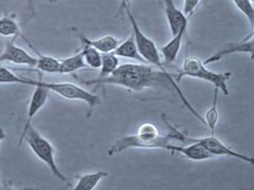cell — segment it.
<instances>
[{
	"label": "cell",
	"instance_id": "6da1fadb",
	"mask_svg": "<svg viewBox=\"0 0 254 190\" xmlns=\"http://www.w3.org/2000/svg\"><path fill=\"white\" fill-rule=\"evenodd\" d=\"M74 78L87 86L115 85L119 87H123V88L133 92H141L145 89L160 86L161 84L169 85L177 92L180 99L184 102V105L187 107L190 112L192 113L200 123L205 125L203 117L197 112L192 105H190V102L187 98L185 93L180 89L178 83L173 78L172 74H165L162 71L158 70L155 67L147 66L146 63L139 62L119 65V67L109 76L103 78L98 77L94 79H90V81H86V79L78 78L75 75Z\"/></svg>",
	"mask_w": 254,
	"mask_h": 190
},
{
	"label": "cell",
	"instance_id": "7a4b0ae2",
	"mask_svg": "<svg viewBox=\"0 0 254 190\" xmlns=\"http://www.w3.org/2000/svg\"><path fill=\"white\" fill-rule=\"evenodd\" d=\"M171 132L168 134H161L157 126L152 123H143L139 126L136 134L126 136L115 142V144L108 149V155L122 153L128 149L144 148V149H164L173 142H179L182 144V133L178 129L174 128L165 121Z\"/></svg>",
	"mask_w": 254,
	"mask_h": 190
},
{
	"label": "cell",
	"instance_id": "3957f363",
	"mask_svg": "<svg viewBox=\"0 0 254 190\" xmlns=\"http://www.w3.org/2000/svg\"><path fill=\"white\" fill-rule=\"evenodd\" d=\"M203 61L196 56L187 57L184 62H182L181 70L179 72L177 83L181 81L182 77H190L200 79L206 83H210L214 86V88H217L219 91L224 93V95L228 96L229 89H228V81L231 77V73H218L214 72L209 69H206Z\"/></svg>",
	"mask_w": 254,
	"mask_h": 190
},
{
	"label": "cell",
	"instance_id": "277c9868",
	"mask_svg": "<svg viewBox=\"0 0 254 190\" xmlns=\"http://www.w3.org/2000/svg\"><path fill=\"white\" fill-rule=\"evenodd\" d=\"M23 142H27L32 152L48 166V168L50 169L55 178L63 182V183H66L68 185L70 184L68 178H66L65 174L61 171L57 162H55V150L53 145L46 138H44L33 126H31L25 133V136L22 137L21 145Z\"/></svg>",
	"mask_w": 254,
	"mask_h": 190
},
{
	"label": "cell",
	"instance_id": "5b68a950",
	"mask_svg": "<svg viewBox=\"0 0 254 190\" xmlns=\"http://www.w3.org/2000/svg\"><path fill=\"white\" fill-rule=\"evenodd\" d=\"M125 13L127 14V17H128L130 21L134 41H136L139 53L143 57V59L145 60L146 63H150V65H153V67L162 71L163 73L171 74L169 71L164 68L163 62L161 60V53L157 48L155 42L143 33V31L138 26L136 17H134L133 14L130 11V7L129 9H127Z\"/></svg>",
	"mask_w": 254,
	"mask_h": 190
},
{
	"label": "cell",
	"instance_id": "8992f818",
	"mask_svg": "<svg viewBox=\"0 0 254 190\" xmlns=\"http://www.w3.org/2000/svg\"><path fill=\"white\" fill-rule=\"evenodd\" d=\"M39 84L49 89L50 92L57 93L60 96L70 99V100H81L88 105V114L87 116L90 117L93 113V109L102 104V99L93 92L85 90L82 87L71 83H48L39 81Z\"/></svg>",
	"mask_w": 254,
	"mask_h": 190
},
{
	"label": "cell",
	"instance_id": "52a82bcc",
	"mask_svg": "<svg viewBox=\"0 0 254 190\" xmlns=\"http://www.w3.org/2000/svg\"><path fill=\"white\" fill-rule=\"evenodd\" d=\"M188 142H197V144L201 145L213 156H230L251 165L254 163L253 157L235 151V150L230 148L225 142H222L219 139H217L214 134H212L211 137L192 138L184 133V144H188Z\"/></svg>",
	"mask_w": 254,
	"mask_h": 190
},
{
	"label": "cell",
	"instance_id": "ba28073f",
	"mask_svg": "<svg viewBox=\"0 0 254 190\" xmlns=\"http://www.w3.org/2000/svg\"><path fill=\"white\" fill-rule=\"evenodd\" d=\"M16 38L17 37H12L11 41L5 43L4 50L0 54V63L12 62L15 63V65L35 68L37 57L32 56L25 49L16 45Z\"/></svg>",
	"mask_w": 254,
	"mask_h": 190
},
{
	"label": "cell",
	"instance_id": "9c48e42d",
	"mask_svg": "<svg viewBox=\"0 0 254 190\" xmlns=\"http://www.w3.org/2000/svg\"><path fill=\"white\" fill-rule=\"evenodd\" d=\"M237 53H244V54H250L252 58L253 55V31L249 34L248 37H246L244 41L238 42V43H232L227 45L224 49L217 51L211 55L210 57L203 60L204 65H210V63H214L216 61H219L224 57L228 56V55L237 54Z\"/></svg>",
	"mask_w": 254,
	"mask_h": 190
},
{
	"label": "cell",
	"instance_id": "30bf717a",
	"mask_svg": "<svg viewBox=\"0 0 254 190\" xmlns=\"http://www.w3.org/2000/svg\"><path fill=\"white\" fill-rule=\"evenodd\" d=\"M166 150L172 152L173 154L178 153L184 155L185 157L192 161H205L214 157L201 145L197 144V142H188L187 145H175L172 142L166 148Z\"/></svg>",
	"mask_w": 254,
	"mask_h": 190
},
{
	"label": "cell",
	"instance_id": "8fae6325",
	"mask_svg": "<svg viewBox=\"0 0 254 190\" xmlns=\"http://www.w3.org/2000/svg\"><path fill=\"white\" fill-rule=\"evenodd\" d=\"M163 5L166 21H168L171 34L173 36L178 33L180 29L188 26L189 17L184 14V12L178 9L174 0H163Z\"/></svg>",
	"mask_w": 254,
	"mask_h": 190
},
{
	"label": "cell",
	"instance_id": "7c38bea8",
	"mask_svg": "<svg viewBox=\"0 0 254 190\" xmlns=\"http://www.w3.org/2000/svg\"><path fill=\"white\" fill-rule=\"evenodd\" d=\"M187 30H188V26L180 29L178 31V33L173 35L171 41H169L164 46H162L160 49H159L164 59V62L172 63L174 61H176L181 49L182 41H184V37L187 33Z\"/></svg>",
	"mask_w": 254,
	"mask_h": 190
},
{
	"label": "cell",
	"instance_id": "4fadbf2b",
	"mask_svg": "<svg viewBox=\"0 0 254 190\" xmlns=\"http://www.w3.org/2000/svg\"><path fill=\"white\" fill-rule=\"evenodd\" d=\"M77 38L82 45L90 46L102 54L114 52L119 44H120L119 38L114 35H105L97 39H90L84 35H77Z\"/></svg>",
	"mask_w": 254,
	"mask_h": 190
},
{
	"label": "cell",
	"instance_id": "5bb4252c",
	"mask_svg": "<svg viewBox=\"0 0 254 190\" xmlns=\"http://www.w3.org/2000/svg\"><path fill=\"white\" fill-rule=\"evenodd\" d=\"M114 53L117 55L118 57H123V58H128L133 59L141 63H146L145 60L140 55L138 47L136 45V41H134V36L131 33V35L125 39L124 42L119 44V46L116 48Z\"/></svg>",
	"mask_w": 254,
	"mask_h": 190
},
{
	"label": "cell",
	"instance_id": "9a60e30c",
	"mask_svg": "<svg viewBox=\"0 0 254 190\" xmlns=\"http://www.w3.org/2000/svg\"><path fill=\"white\" fill-rule=\"evenodd\" d=\"M26 43L30 46V48L35 53L37 54V61H36V66L35 69H37L41 72L45 73H50V74H59L60 73V63L61 60L58 58H55L53 56H49V55H44L42 53H39L35 48L30 44V42L26 38L25 39Z\"/></svg>",
	"mask_w": 254,
	"mask_h": 190
},
{
	"label": "cell",
	"instance_id": "2e32d148",
	"mask_svg": "<svg viewBox=\"0 0 254 190\" xmlns=\"http://www.w3.org/2000/svg\"><path fill=\"white\" fill-rule=\"evenodd\" d=\"M0 36L3 37H21L25 39L20 27L16 21L15 15L4 13V15L0 18Z\"/></svg>",
	"mask_w": 254,
	"mask_h": 190
},
{
	"label": "cell",
	"instance_id": "e0dca14e",
	"mask_svg": "<svg viewBox=\"0 0 254 190\" xmlns=\"http://www.w3.org/2000/svg\"><path fill=\"white\" fill-rule=\"evenodd\" d=\"M107 177L108 173L103 170L83 174L78 177L73 190H94L100 182Z\"/></svg>",
	"mask_w": 254,
	"mask_h": 190
},
{
	"label": "cell",
	"instance_id": "ac0fdd59",
	"mask_svg": "<svg viewBox=\"0 0 254 190\" xmlns=\"http://www.w3.org/2000/svg\"><path fill=\"white\" fill-rule=\"evenodd\" d=\"M86 68V63L83 58V54L79 51L71 56L64 58L60 63V73L59 74H73L78 70Z\"/></svg>",
	"mask_w": 254,
	"mask_h": 190
},
{
	"label": "cell",
	"instance_id": "d6986e66",
	"mask_svg": "<svg viewBox=\"0 0 254 190\" xmlns=\"http://www.w3.org/2000/svg\"><path fill=\"white\" fill-rule=\"evenodd\" d=\"M218 93H219V90L217 88L214 89L212 105L209 108V110H206V112L204 113V118H203L205 126L209 127V129L212 131V134H214V132H215L216 125L219 121V112L217 108Z\"/></svg>",
	"mask_w": 254,
	"mask_h": 190
},
{
	"label": "cell",
	"instance_id": "ffe728a7",
	"mask_svg": "<svg viewBox=\"0 0 254 190\" xmlns=\"http://www.w3.org/2000/svg\"><path fill=\"white\" fill-rule=\"evenodd\" d=\"M120 65L119 57L114 52L102 54V63L100 67L99 78L109 76Z\"/></svg>",
	"mask_w": 254,
	"mask_h": 190
},
{
	"label": "cell",
	"instance_id": "44dd1931",
	"mask_svg": "<svg viewBox=\"0 0 254 190\" xmlns=\"http://www.w3.org/2000/svg\"><path fill=\"white\" fill-rule=\"evenodd\" d=\"M83 58L86 63V67H90L91 69H100L102 63V53L90 46L83 45L82 49Z\"/></svg>",
	"mask_w": 254,
	"mask_h": 190
},
{
	"label": "cell",
	"instance_id": "7402d4cb",
	"mask_svg": "<svg viewBox=\"0 0 254 190\" xmlns=\"http://www.w3.org/2000/svg\"><path fill=\"white\" fill-rule=\"evenodd\" d=\"M232 1L234 2L238 11L247 18L252 31L254 25V6L252 0H232Z\"/></svg>",
	"mask_w": 254,
	"mask_h": 190
},
{
	"label": "cell",
	"instance_id": "603a6c76",
	"mask_svg": "<svg viewBox=\"0 0 254 190\" xmlns=\"http://www.w3.org/2000/svg\"><path fill=\"white\" fill-rule=\"evenodd\" d=\"M201 0H185L184 1V14L190 18V16H192V14L194 13V11L196 10V7L198 6V4L200 3Z\"/></svg>",
	"mask_w": 254,
	"mask_h": 190
},
{
	"label": "cell",
	"instance_id": "cb8c5ba5",
	"mask_svg": "<svg viewBox=\"0 0 254 190\" xmlns=\"http://www.w3.org/2000/svg\"><path fill=\"white\" fill-rule=\"evenodd\" d=\"M130 1H131V0H120V4H119L118 11H117V14H116V17H119V16H122L127 9H129Z\"/></svg>",
	"mask_w": 254,
	"mask_h": 190
},
{
	"label": "cell",
	"instance_id": "d4e9b609",
	"mask_svg": "<svg viewBox=\"0 0 254 190\" xmlns=\"http://www.w3.org/2000/svg\"><path fill=\"white\" fill-rule=\"evenodd\" d=\"M27 1V7L32 16H35L36 10H35V0H26Z\"/></svg>",
	"mask_w": 254,
	"mask_h": 190
},
{
	"label": "cell",
	"instance_id": "484cf974",
	"mask_svg": "<svg viewBox=\"0 0 254 190\" xmlns=\"http://www.w3.org/2000/svg\"><path fill=\"white\" fill-rule=\"evenodd\" d=\"M5 137H6V134H5L4 129L2 128V127H0V142H1L5 139Z\"/></svg>",
	"mask_w": 254,
	"mask_h": 190
},
{
	"label": "cell",
	"instance_id": "4316f807",
	"mask_svg": "<svg viewBox=\"0 0 254 190\" xmlns=\"http://www.w3.org/2000/svg\"><path fill=\"white\" fill-rule=\"evenodd\" d=\"M204 1H205V2H208V1H210V0H204Z\"/></svg>",
	"mask_w": 254,
	"mask_h": 190
}]
</instances>
